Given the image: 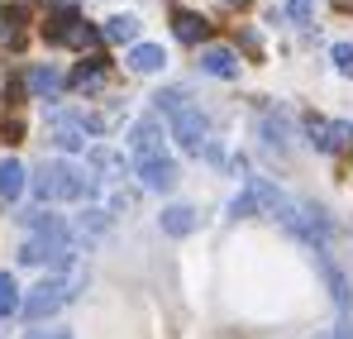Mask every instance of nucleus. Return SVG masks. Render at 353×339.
Segmentation results:
<instances>
[{
	"instance_id": "1",
	"label": "nucleus",
	"mask_w": 353,
	"mask_h": 339,
	"mask_svg": "<svg viewBox=\"0 0 353 339\" xmlns=\"http://www.w3.org/2000/svg\"><path fill=\"white\" fill-rule=\"evenodd\" d=\"M129 158H134V177H139L148 191H172L176 182H181L176 158L168 153V139H163L158 115L134 119V129H129Z\"/></svg>"
},
{
	"instance_id": "20",
	"label": "nucleus",
	"mask_w": 353,
	"mask_h": 339,
	"mask_svg": "<svg viewBox=\"0 0 353 339\" xmlns=\"http://www.w3.org/2000/svg\"><path fill=\"white\" fill-rule=\"evenodd\" d=\"M101 39H110V43H134V39H139V19H134V14H115V19H105Z\"/></svg>"
},
{
	"instance_id": "19",
	"label": "nucleus",
	"mask_w": 353,
	"mask_h": 339,
	"mask_svg": "<svg viewBox=\"0 0 353 339\" xmlns=\"http://www.w3.org/2000/svg\"><path fill=\"white\" fill-rule=\"evenodd\" d=\"M86 158H91V168H96V172H105V182H119V177H124V153L105 148V144H96Z\"/></svg>"
},
{
	"instance_id": "23",
	"label": "nucleus",
	"mask_w": 353,
	"mask_h": 339,
	"mask_svg": "<svg viewBox=\"0 0 353 339\" xmlns=\"http://www.w3.org/2000/svg\"><path fill=\"white\" fill-rule=\"evenodd\" d=\"M330 57H334V67H339L344 77H353V43H334Z\"/></svg>"
},
{
	"instance_id": "25",
	"label": "nucleus",
	"mask_w": 353,
	"mask_h": 339,
	"mask_svg": "<svg viewBox=\"0 0 353 339\" xmlns=\"http://www.w3.org/2000/svg\"><path fill=\"white\" fill-rule=\"evenodd\" d=\"M334 339H353V325H349V320H339V335H334Z\"/></svg>"
},
{
	"instance_id": "3",
	"label": "nucleus",
	"mask_w": 353,
	"mask_h": 339,
	"mask_svg": "<svg viewBox=\"0 0 353 339\" xmlns=\"http://www.w3.org/2000/svg\"><path fill=\"white\" fill-rule=\"evenodd\" d=\"M292 211H296V201L272 182V177H248V182L239 186V196L230 201V220H253V215H263V220L287 225Z\"/></svg>"
},
{
	"instance_id": "22",
	"label": "nucleus",
	"mask_w": 353,
	"mask_h": 339,
	"mask_svg": "<svg viewBox=\"0 0 353 339\" xmlns=\"http://www.w3.org/2000/svg\"><path fill=\"white\" fill-rule=\"evenodd\" d=\"M287 14H292L296 24H310L315 19V0H287Z\"/></svg>"
},
{
	"instance_id": "7",
	"label": "nucleus",
	"mask_w": 353,
	"mask_h": 339,
	"mask_svg": "<svg viewBox=\"0 0 353 339\" xmlns=\"http://www.w3.org/2000/svg\"><path fill=\"white\" fill-rule=\"evenodd\" d=\"M53 43H72V48H91V43H101V29H91L86 19H77V14H58V19H48V29H43Z\"/></svg>"
},
{
	"instance_id": "8",
	"label": "nucleus",
	"mask_w": 353,
	"mask_h": 339,
	"mask_svg": "<svg viewBox=\"0 0 353 339\" xmlns=\"http://www.w3.org/2000/svg\"><path fill=\"white\" fill-rule=\"evenodd\" d=\"M19 263H53V268H72V244H53V239H24L19 244Z\"/></svg>"
},
{
	"instance_id": "14",
	"label": "nucleus",
	"mask_w": 353,
	"mask_h": 339,
	"mask_svg": "<svg viewBox=\"0 0 353 339\" xmlns=\"http://www.w3.org/2000/svg\"><path fill=\"white\" fill-rule=\"evenodd\" d=\"M129 67H134L139 77H153V72L168 67V53H163L158 43H134V48H129Z\"/></svg>"
},
{
	"instance_id": "11",
	"label": "nucleus",
	"mask_w": 353,
	"mask_h": 339,
	"mask_svg": "<svg viewBox=\"0 0 353 339\" xmlns=\"http://www.w3.org/2000/svg\"><path fill=\"white\" fill-rule=\"evenodd\" d=\"M201 72L205 77H220V81H234L239 77V53L234 48H201Z\"/></svg>"
},
{
	"instance_id": "24",
	"label": "nucleus",
	"mask_w": 353,
	"mask_h": 339,
	"mask_svg": "<svg viewBox=\"0 0 353 339\" xmlns=\"http://www.w3.org/2000/svg\"><path fill=\"white\" fill-rule=\"evenodd\" d=\"M29 339H72L67 330H29Z\"/></svg>"
},
{
	"instance_id": "26",
	"label": "nucleus",
	"mask_w": 353,
	"mask_h": 339,
	"mask_svg": "<svg viewBox=\"0 0 353 339\" xmlns=\"http://www.w3.org/2000/svg\"><path fill=\"white\" fill-rule=\"evenodd\" d=\"M225 5H243V0H225Z\"/></svg>"
},
{
	"instance_id": "4",
	"label": "nucleus",
	"mask_w": 353,
	"mask_h": 339,
	"mask_svg": "<svg viewBox=\"0 0 353 339\" xmlns=\"http://www.w3.org/2000/svg\"><path fill=\"white\" fill-rule=\"evenodd\" d=\"M96 191V182L86 177L81 168H72V163H62V158H53V163H39V172H34V196L43 201V206H53V201H86Z\"/></svg>"
},
{
	"instance_id": "9",
	"label": "nucleus",
	"mask_w": 353,
	"mask_h": 339,
	"mask_svg": "<svg viewBox=\"0 0 353 339\" xmlns=\"http://www.w3.org/2000/svg\"><path fill=\"white\" fill-rule=\"evenodd\" d=\"M315 268H320V278H325V287H330V296H334V311H339V320H349L353 311V296H349V278L334 268V258L330 253H315Z\"/></svg>"
},
{
	"instance_id": "17",
	"label": "nucleus",
	"mask_w": 353,
	"mask_h": 339,
	"mask_svg": "<svg viewBox=\"0 0 353 339\" xmlns=\"http://www.w3.org/2000/svg\"><path fill=\"white\" fill-rule=\"evenodd\" d=\"M67 86H77V91H101V86H105V62H101V57H86V62L67 77Z\"/></svg>"
},
{
	"instance_id": "13",
	"label": "nucleus",
	"mask_w": 353,
	"mask_h": 339,
	"mask_svg": "<svg viewBox=\"0 0 353 339\" xmlns=\"http://www.w3.org/2000/svg\"><path fill=\"white\" fill-rule=\"evenodd\" d=\"M258 134H263V144H268V148H282V153L292 148V119H287L282 110H277V115H263V119H258Z\"/></svg>"
},
{
	"instance_id": "15",
	"label": "nucleus",
	"mask_w": 353,
	"mask_h": 339,
	"mask_svg": "<svg viewBox=\"0 0 353 339\" xmlns=\"http://www.w3.org/2000/svg\"><path fill=\"white\" fill-rule=\"evenodd\" d=\"M24 81H29V91H34V96H58L62 86H67V77H62L58 67H48V62L29 67V77H24Z\"/></svg>"
},
{
	"instance_id": "16",
	"label": "nucleus",
	"mask_w": 353,
	"mask_h": 339,
	"mask_svg": "<svg viewBox=\"0 0 353 339\" xmlns=\"http://www.w3.org/2000/svg\"><path fill=\"white\" fill-rule=\"evenodd\" d=\"M24 182H29V172L19 158H0V201H14L24 191Z\"/></svg>"
},
{
	"instance_id": "5",
	"label": "nucleus",
	"mask_w": 353,
	"mask_h": 339,
	"mask_svg": "<svg viewBox=\"0 0 353 339\" xmlns=\"http://www.w3.org/2000/svg\"><path fill=\"white\" fill-rule=\"evenodd\" d=\"M81 273H62V278H43L39 287H29V296L19 301V316L24 320H48V316H58L67 301H77V291H81Z\"/></svg>"
},
{
	"instance_id": "10",
	"label": "nucleus",
	"mask_w": 353,
	"mask_h": 339,
	"mask_svg": "<svg viewBox=\"0 0 353 339\" xmlns=\"http://www.w3.org/2000/svg\"><path fill=\"white\" fill-rule=\"evenodd\" d=\"M48 129H53V144H58V148H67V153H81V148H86V129H81V115L53 110V115H48Z\"/></svg>"
},
{
	"instance_id": "2",
	"label": "nucleus",
	"mask_w": 353,
	"mask_h": 339,
	"mask_svg": "<svg viewBox=\"0 0 353 339\" xmlns=\"http://www.w3.org/2000/svg\"><path fill=\"white\" fill-rule=\"evenodd\" d=\"M153 106H158V115H168V124H172V139L181 153H205L210 148V119H205V110L201 106H191V96L186 91H176V86H168V91H158L153 96Z\"/></svg>"
},
{
	"instance_id": "21",
	"label": "nucleus",
	"mask_w": 353,
	"mask_h": 339,
	"mask_svg": "<svg viewBox=\"0 0 353 339\" xmlns=\"http://www.w3.org/2000/svg\"><path fill=\"white\" fill-rule=\"evenodd\" d=\"M19 311V287L10 273H0V316H14Z\"/></svg>"
},
{
	"instance_id": "12",
	"label": "nucleus",
	"mask_w": 353,
	"mask_h": 339,
	"mask_svg": "<svg viewBox=\"0 0 353 339\" xmlns=\"http://www.w3.org/2000/svg\"><path fill=\"white\" fill-rule=\"evenodd\" d=\"M158 225H163V234H172V239H186V234H196L201 215H196V206H168L158 215Z\"/></svg>"
},
{
	"instance_id": "18",
	"label": "nucleus",
	"mask_w": 353,
	"mask_h": 339,
	"mask_svg": "<svg viewBox=\"0 0 353 339\" xmlns=\"http://www.w3.org/2000/svg\"><path fill=\"white\" fill-rule=\"evenodd\" d=\"M205 29H210V24H205L201 14H191V10H176V14H172V34L181 39V43H201Z\"/></svg>"
},
{
	"instance_id": "6",
	"label": "nucleus",
	"mask_w": 353,
	"mask_h": 339,
	"mask_svg": "<svg viewBox=\"0 0 353 339\" xmlns=\"http://www.w3.org/2000/svg\"><path fill=\"white\" fill-rule=\"evenodd\" d=\"M305 134H310V144H315L320 153H344V148H353V124L349 119H320V115H310V119H305Z\"/></svg>"
}]
</instances>
